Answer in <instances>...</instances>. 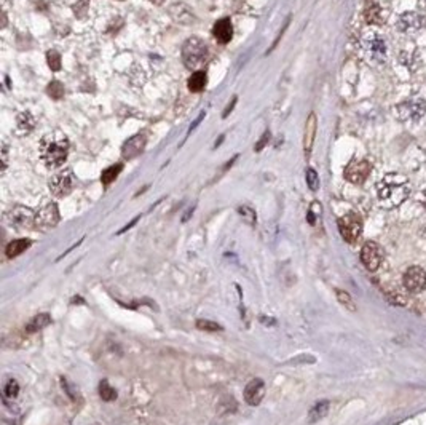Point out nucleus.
I'll return each instance as SVG.
<instances>
[{
	"instance_id": "nucleus-1",
	"label": "nucleus",
	"mask_w": 426,
	"mask_h": 425,
	"mask_svg": "<svg viewBox=\"0 0 426 425\" xmlns=\"http://www.w3.org/2000/svg\"><path fill=\"white\" fill-rule=\"evenodd\" d=\"M377 195L383 208H398L410 195V182L404 174L388 173L377 182Z\"/></svg>"
},
{
	"instance_id": "nucleus-2",
	"label": "nucleus",
	"mask_w": 426,
	"mask_h": 425,
	"mask_svg": "<svg viewBox=\"0 0 426 425\" xmlns=\"http://www.w3.org/2000/svg\"><path fill=\"white\" fill-rule=\"evenodd\" d=\"M40 158L48 168H58L64 165L69 154V141L65 136L51 133L42 138L39 144Z\"/></svg>"
},
{
	"instance_id": "nucleus-3",
	"label": "nucleus",
	"mask_w": 426,
	"mask_h": 425,
	"mask_svg": "<svg viewBox=\"0 0 426 425\" xmlns=\"http://www.w3.org/2000/svg\"><path fill=\"white\" fill-rule=\"evenodd\" d=\"M359 51L372 66H381L388 58L386 42L377 30H367L359 37Z\"/></svg>"
},
{
	"instance_id": "nucleus-4",
	"label": "nucleus",
	"mask_w": 426,
	"mask_h": 425,
	"mask_svg": "<svg viewBox=\"0 0 426 425\" xmlns=\"http://www.w3.org/2000/svg\"><path fill=\"white\" fill-rule=\"evenodd\" d=\"M207 56H209V50H207L206 42L200 37H190L182 45V61L185 68L192 71L200 69L207 61Z\"/></svg>"
},
{
	"instance_id": "nucleus-5",
	"label": "nucleus",
	"mask_w": 426,
	"mask_h": 425,
	"mask_svg": "<svg viewBox=\"0 0 426 425\" xmlns=\"http://www.w3.org/2000/svg\"><path fill=\"white\" fill-rule=\"evenodd\" d=\"M426 114V101L421 97H410L396 106V115L404 123H417Z\"/></svg>"
},
{
	"instance_id": "nucleus-6",
	"label": "nucleus",
	"mask_w": 426,
	"mask_h": 425,
	"mask_svg": "<svg viewBox=\"0 0 426 425\" xmlns=\"http://www.w3.org/2000/svg\"><path fill=\"white\" fill-rule=\"evenodd\" d=\"M338 231H340L345 242L356 243L363 234V221L356 213H348L338 219Z\"/></svg>"
},
{
	"instance_id": "nucleus-7",
	"label": "nucleus",
	"mask_w": 426,
	"mask_h": 425,
	"mask_svg": "<svg viewBox=\"0 0 426 425\" xmlns=\"http://www.w3.org/2000/svg\"><path fill=\"white\" fill-rule=\"evenodd\" d=\"M74 186H75V176H74L72 170H69V168L61 170L50 179V190L54 197H58V199H62L65 195H69L72 192Z\"/></svg>"
},
{
	"instance_id": "nucleus-8",
	"label": "nucleus",
	"mask_w": 426,
	"mask_h": 425,
	"mask_svg": "<svg viewBox=\"0 0 426 425\" xmlns=\"http://www.w3.org/2000/svg\"><path fill=\"white\" fill-rule=\"evenodd\" d=\"M36 214L26 206H15L7 213V222L16 228H30L36 227Z\"/></svg>"
},
{
	"instance_id": "nucleus-9",
	"label": "nucleus",
	"mask_w": 426,
	"mask_h": 425,
	"mask_svg": "<svg viewBox=\"0 0 426 425\" xmlns=\"http://www.w3.org/2000/svg\"><path fill=\"white\" fill-rule=\"evenodd\" d=\"M370 171H372V165L367 160H351L346 165L343 176L353 184H363L369 178Z\"/></svg>"
},
{
	"instance_id": "nucleus-10",
	"label": "nucleus",
	"mask_w": 426,
	"mask_h": 425,
	"mask_svg": "<svg viewBox=\"0 0 426 425\" xmlns=\"http://www.w3.org/2000/svg\"><path fill=\"white\" fill-rule=\"evenodd\" d=\"M383 256H385L383 249H381V246L375 242L364 243V246L361 249V260L366 266V269L370 272H375L381 266V263H383Z\"/></svg>"
},
{
	"instance_id": "nucleus-11",
	"label": "nucleus",
	"mask_w": 426,
	"mask_h": 425,
	"mask_svg": "<svg viewBox=\"0 0 426 425\" xmlns=\"http://www.w3.org/2000/svg\"><path fill=\"white\" fill-rule=\"evenodd\" d=\"M58 222H59V210L56 203H47L36 214V227L42 228V231H48V228L58 225Z\"/></svg>"
},
{
	"instance_id": "nucleus-12",
	"label": "nucleus",
	"mask_w": 426,
	"mask_h": 425,
	"mask_svg": "<svg viewBox=\"0 0 426 425\" xmlns=\"http://www.w3.org/2000/svg\"><path fill=\"white\" fill-rule=\"evenodd\" d=\"M404 286L413 294L423 292L426 289V272L417 266L409 267L404 274Z\"/></svg>"
},
{
	"instance_id": "nucleus-13",
	"label": "nucleus",
	"mask_w": 426,
	"mask_h": 425,
	"mask_svg": "<svg viewBox=\"0 0 426 425\" xmlns=\"http://www.w3.org/2000/svg\"><path fill=\"white\" fill-rule=\"evenodd\" d=\"M424 23H426V19L423 15H420L417 12H406L398 18L396 27H398V30L404 32V34H413V32L421 29L424 26Z\"/></svg>"
},
{
	"instance_id": "nucleus-14",
	"label": "nucleus",
	"mask_w": 426,
	"mask_h": 425,
	"mask_svg": "<svg viewBox=\"0 0 426 425\" xmlns=\"http://www.w3.org/2000/svg\"><path fill=\"white\" fill-rule=\"evenodd\" d=\"M146 144H147V136L144 133H139V135H134L133 138H129L122 147L123 158L133 160V158L139 157L142 152H144Z\"/></svg>"
},
{
	"instance_id": "nucleus-15",
	"label": "nucleus",
	"mask_w": 426,
	"mask_h": 425,
	"mask_svg": "<svg viewBox=\"0 0 426 425\" xmlns=\"http://www.w3.org/2000/svg\"><path fill=\"white\" fill-rule=\"evenodd\" d=\"M265 395V384L262 379H254L244 388V401L249 406H257L264 400Z\"/></svg>"
},
{
	"instance_id": "nucleus-16",
	"label": "nucleus",
	"mask_w": 426,
	"mask_h": 425,
	"mask_svg": "<svg viewBox=\"0 0 426 425\" xmlns=\"http://www.w3.org/2000/svg\"><path fill=\"white\" fill-rule=\"evenodd\" d=\"M212 37L219 43H222V45H225V43H228L232 40L233 24H232L230 18H222V19L216 21L214 26H212Z\"/></svg>"
},
{
	"instance_id": "nucleus-17",
	"label": "nucleus",
	"mask_w": 426,
	"mask_h": 425,
	"mask_svg": "<svg viewBox=\"0 0 426 425\" xmlns=\"http://www.w3.org/2000/svg\"><path fill=\"white\" fill-rule=\"evenodd\" d=\"M316 128H318V120H316V114L311 112L307 118V123H305V133H303V150L307 157H310V154H311V149L314 144V136H316Z\"/></svg>"
},
{
	"instance_id": "nucleus-18",
	"label": "nucleus",
	"mask_w": 426,
	"mask_h": 425,
	"mask_svg": "<svg viewBox=\"0 0 426 425\" xmlns=\"http://www.w3.org/2000/svg\"><path fill=\"white\" fill-rule=\"evenodd\" d=\"M386 18H388V13L385 12V8H381L378 4H370L364 12V19L369 24L380 26L385 23Z\"/></svg>"
},
{
	"instance_id": "nucleus-19",
	"label": "nucleus",
	"mask_w": 426,
	"mask_h": 425,
	"mask_svg": "<svg viewBox=\"0 0 426 425\" xmlns=\"http://www.w3.org/2000/svg\"><path fill=\"white\" fill-rule=\"evenodd\" d=\"M30 246V240L29 238H19V240H13L10 242L5 248V254L8 259H13L19 254H23L26 249Z\"/></svg>"
},
{
	"instance_id": "nucleus-20",
	"label": "nucleus",
	"mask_w": 426,
	"mask_h": 425,
	"mask_svg": "<svg viewBox=\"0 0 426 425\" xmlns=\"http://www.w3.org/2000/svg\"><path fill=\"white\" fill-rule=\"evenodd\" d=\"M206 83H207V75L204 71H195L190 79L187 82V86L192 93H200L206 88Z\"/></svg>"
},
{
	"instance_id": "nucleus-21",
	"label": "nucleus",
	"mask_w": 426,
	"mask_h": 425,
	"mask_svg": "<svg viewBox=\"0 0 426 425\" xmlns=\"http://www.w3.org/2000/svg\"><path fill=\"white\" fill-rule=\"evenodd\" d=\"M51 323V317L48 313H39L37 317H34L32 318L29 323H27V326H26V331L29 333V334H32V333H39V331H42L43 328H47V326Z\"/></svg>"
},
{
	"instance_id": "nucleus-22",
	"label": "nucleus",
	"mask_w": 426,
	"mask_h": 425,
	"mask_svg": "<svg viewBox=\"0 0 426 425\" xmlns=\"http://www.w3.org/2000/svg\"><path fill=\"white\" fill-rule=\"evenodd\" d=\"M18 135H29L36 125V118L30 112H23L18 115Z\"/></svg>"
},
{
	"instance_id": "nucleus-23",
	"label": "nucleus",
	"mask_w": 426,
	"mask_h": 425,
	"mask_svg": "<svg viewBox=\"0 0 426 425\" xmlns=\"http://www.w3.org/2000/svg\"><path fill=\"white\" fill-rule=\"evenodd\" d=\"M329 406H331V403L327 401V400H323V401H318L316 405L311 408V411L308 412V422L314 423V422H318L321 420L327 412H329Z\"/></svg>"
},
{
	"instance_id": "nucleus-24",
	"label": "nucleus",
	"mask_w": 426,
	"mask_h": 425,
	"mask_svg": "<svg viewBox=\"0 0 426 425\" xmlns=\"http://www.w3.org/2000/svg\"><path fill=\"white\" fill-rule=\"evenodd\" d=\"M122 171H123V163H115V165L105 168L101 173V182L104 184V186H109V184L114 182L118 178V174Z\"/></svg>"
},
{
	"instance_id": "nucleus-25",
	"label": "nucleus",
	"mask_w": 426,
	"mask_h": 425,
	"mask_svg": "<svg viewBox=\"0 0 426 425\" xmlns=\"http://www.w3.org/2000/svg\"><path fill=\"white\" fill-rule=\"evenodd\" d=\"M47 93H48V96L51 97V100L61 101L62 97H64V93H65L64 85H62L59 80H53V82H50L48 86H47Z\"/></svg>"
},
{
	"instance_id": "nucleus-26",
	"label": "nucleus",
	"mask_w": 426,
	"mask_h": 425,
	"mask_svg": "<svg viewBox=\"0 0 426 425\" xmlns=\"http://www.w3.org/2000/svg\"><path fill=\"white\" fill-rule=\"evenodd\" d=\"M47 62H48V68L53 71V72H58L61 71L62 68V64H61V54L56 51V50H50L47 53Z\"/></svg>"
},
{
	"instance_id": "nucleus-27",
	"label": "nucleus",
	"mask_w": 426,
	"mask_h": 425,
	"mask_svg": "<svg viewBox=\"0 0 426 425\" xmlns=\"http://www.w3.org/2000/svg\"><path fill=\"white\" fill-rule=\"evenodd\" d=\"M99 395L104 401H114L117 398V391H115V388H112L111 385H109V382L102 380V382L99 384Z\"/></svg>"
},
{
	"instance_id": "nucleus-28",
	"label": "nucleus",
	"mask_w": 426,
	"mask_h": 425,
	"mask_svg": "<svg viewBox=\"0 0 426 425\" xmlns=\"http://www.w3.org/2000/svg\"><path fill=\"white\" fill-rule=\"evenodd\" d=\"M90 10V0H79L77 4L72 5V12L77 18H85Z\"/></svg>"
},
{
	"instance_id": "nucleus-29",
	"label": "nucleus",
	"mask_w": 426,
	"mask_h": 425,
	"mask_svg": "<svg viewBox=\"0 0 426 425\" xmlns=\"http://www.w3.org/2000/svg\"><path fill=\"white\" fill-rule=\"evenodd\" d=\"M335 294H337V299L340 301L343 306L346 307V309H349L351 312H354L356 310V304L353 302V299H351V296H349V294L346 292V291H342V289H335Z\"/></svg>"
},
{
	"instance_id": "nucleus-30",
	"label": "nucleus",
	"mask_w": 426,
	"mask_h": 425,
	"mask_svg": "<svg viewBox=\"0 0 426 425\" xmlns=\"http://www.w3.org/2000/svg\"><path fill=\"white\" fill-rule=\"evenodd\" d=\"M305 178H307V184L310 190L316 192L320 189V178H318V173H316L313 168H308L307 173H305Z\"/></svg>"
},
{
	"instance_id": "nucleus-31",
	"label": "nucleus",
	"mask_w": 426,
	"mask_h": 425,
	"mask_svg": "<svg viewBox=\"0 0 426 425\" xmlns=\"http://www.w3.org/2000/svg\"><path fill=\"white\" fill-rule=\"evenodd\" d=\"M196 328L201 330V331H209V333L222 331V326L217 324L216 321H211V320H198L196 321Z\"/></svg>"
},
{
	"instance_id": "nucleus-32",
	"label": "nucleus",
	"mask_w": 426,
	"mask_h": 425,
	"mask_svg": "<svg viewBox=\"0 0 426 425\" xmlns=\"http://www.w3.org/2000/svg\"><path fill=\"white\" fill-rule=\"evenodd\" d=\"M238 213L241 214L243 219L247 222V224H256V219H257V216H256V211L253 208H249V206H239L238 208Z\"/></svg>"
},
{
	"instance_id": "nucleus-33",
	"label": "nucleus",
	"mask_w": 426,
	"mask_h": 425,
	"mask_svg": "<svg viewBox=\"0 0 426 425\" xmlns=\"http://www.w3.org/2000/svg\"><path fill=\"white\" fill-rule=\"evenodd\" d=\"M18 391H19L18 382H16L15 379H10L8 382H7V385H5V395H7L8 398H15V397L18 395Z\"/></svg>"
},
{
	"instance_id": "nucleus-34",
	"label": "nucleus",
	"mask_w": 426,
	"mask_h": 425,
	"mask_svg": "<svg viewBox=\"0 0 426 425\" xmlns=\"http://www.w3.org/2000/svg\"><path fill=\"white\" fill-rule=\"evenodd\" d=\"M270 136H271V135H270V132H265V133H264V136L260 138L259 143L254 146V150H256V152H260L262 149H264V147L270 143Z\"/></svg>"
},
{
	"instance_id": "nucleus-35",
	"label": "nucleus",
	"mask_w": 426,
	"mask_h": 425,
	"mask_svg": "<svg viewBox=\"0 0 426 425\" xmlns=\"http://www.w3.org/2000/svg\"><path fill=\"white\" fill-rule=\"evenodd\" d=\"M236 101H238V100H236V96H235L233 100H232V103L225 107V111H224V114H222V117H224V118H225V117H228V114H230V112L233 111V107L236 106Z\"/></svg>"
},
{
	"instance_id": "nucleus-36",
	"label": "nucleus",
	"mask_w": 426,
	"mask_h": 425,
	"mask_svg": "<svg viewBox=\"0 0 426 425\" xmlns=\"http://www.w3.org/2000/svg\"><path fill=\"white\" fill-rule=\"evenodd\" d=\"M420 200H421V203L426 206V182L420 187Z\"/></svg>"
},
{
	"instance_id": "nucleus-37",
	"label": "nucleus",
	"mask_w": 426,
	"mask_h": 425,
	"mask_svg": "<svg viewBox=\"0 0 426 425\" xmlns=\"http://www.w3.org/2000/svg\"><path fill=\"white\" fill-rule=\"evenodd\" d=\"M204 117H206V112H201V114H200V117H198V118H196V120H195V122H193V123L190 125V129H189V133L192 132V129H195V128H196V125H198V123L201 122V120H203Z\"/></svg>"
},
{
	"instance_id": "nucleus-38",
	"label": "nucleus",
	"mask_w": 426,
	"mask_h": 425,
	"mask_svg": "<svg viewBox=\"0 0 426 425\" xmlns=\"http://www.w3.org/2000/svg\"><path fill=\"white\" fill-rule=\"evenodd\" d=\"M149 2H152L154 5H161L163 2H165V0H149Z\"/></svg>"
},
{
	"instance_id": "nucleus-39",
	"label": "nucleus",
	"mask_w": 426,
	"mask_h": 425,
	"mask_svg": "<svg viewBox=\"0 0 426 425\" xmlns=\"http://www.w3.org/2000/svg\"><path fill=\"white\" fill-rule=\"evenodd\" d=\"M420 2H421V5H423V7H426V0H420Z\"/></svg>"
},
{
	"instance_id": "nucleus-40",
	"label": "nucleus",
	"mask_w": 426,
	"mask_h": 425,
	"mask_svg": "<svg viewBox=\"0 0 426 425\" xmlns=\"http://www.w3.org/2000/svg\"><path fill=\"white\" fill-rule=\"evenodd\" d=\"M120 2H122V0H120Z\"/></svg>"
}]
</instances>
